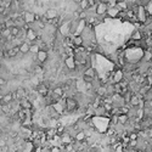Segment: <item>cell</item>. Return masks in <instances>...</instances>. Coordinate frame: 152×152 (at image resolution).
I'll use <instances>...</instances> for the list:
<instances>
[{
	"label": "cell",
	"mask_w": 152,
	"mask_h": 152,
	"mask_svg": "<svg viewBox=\"0 0 152 152\" xmlns=\"http://www.w3.org/2000/svg\"><path fill=\"white\" fill-rule=\"evenodd\" d=\"M78 106V102L73 98H67L66 99V108L68 111H74Z\"/></svg>",
	"instance_id": "cell-1"
},
{
	"label": "cell",
	"mask_w": 152,
	"mask_h": 152,
	"mask_svg": "<svg viewBox=\"0 0 152 152\" xmlns=\"http://www.w3.org/2000/svg\"><path fill=\"white\" fill-rule=\"evenodd\" d=\"M23 18H25L26 25H29V23H33L34 21L38 20V16L35 13H32V12H26L25 16H23Z\"/></svg>",
	"instance_id": "cell-2"
},
{
	"label": "cell",
	"mask_w": 152,
	"mask_h": 152,
	"mask_svg": "<svg viewBox=\"0 0 152 152\" xmlns=\"http://www.w3.org/2000/svg\"><path fill=\"white\" fill-rule=\"evenodd\" d=\"M18 52H20L18 46H12V47H9V49L4 52V55L6 56V57H15Z\"/></svg>",
	"instance_id": "cell-3"
},
{
	"label": "cell",
	"mask_w": 152,
	"mask_h": 152,
	"mask_svg": "<svg viewBox=\"0 0 152 152\" xmlns=\"http://www.w3.org/2000/svg\"><path fill=\"white\" fill-rule=\"evenodd\" d=\"M108 10V5L106 3H99L96 5V13L98 15H103V13H106Z\"/></svg>",
	"instance_id": "cell-4"
},
{
	"label": "cell",
	"mask_w": 152,
	"mask_h": 152,
	"mask_svg": "<svg viewBox=\"0 0 152 152\" xmlns=\"http://www.w3.org/2000/svg\"><path fill=\"white\" fill-rule=\"evenodd\" d=\"M38 93H39V95H40V96L46 98L47 94H49V88H47L46 85H44V84L39 85V88H38Z\"/></svg>",
	"instance_id": "cell-5"
},
{
	"label": "cell",
	"mask_w": 152,
	"mask_h": 152,
	"mask_svg": "<svg viewBox=\"0 0 152 152\" xmlns=\"http://www.w3.org/2000/svg\"><path fill=\"white\" fill-rule=\"evenodd\" d=\"M12 100H13V94H10V93L6 94L5 96L1 98V102H3L4 106H6V105H9V103H11Z\"/></svg>",
	"instance_id": "cell-6"
},
{
	"label": "cell",
	"mask_w": 152,
	"mask_h": 152,
	"mask_svg": "<svg viewBox=\"0 0 152 152\" xmlns=\"http://www.w3.org/2000/svg\"><path fill=\"white\" fill-rule=\"evenodd\" d=\"M38 60H39V62H40V63H43V62H45L46 61V59H47V52L45 51V50H39L38 51Z\"/></svg>",
	"instance_id": "cell-7"
},
{
	"label": "cell",
	"mask_w": 152,
	"mask_h": 152,
	"mask_svg": "<svg viewBox=\"0 0 152 152\" xmlns=\"http://www.w3.org/2000/svg\"><path fill=\"white\" fill-rule=\"evenodd\" d=\"M84 77L90 78V79H94V77H95V68H93V67L86 68V69L84 71Z\"/></svg>",
	"instance_id": "cell-8"
},
{
	"label": "cell",
	"mask_w": 152,
	"mask_h": 152,
	"mask_svg": "<svg viewBox=\"0 0 152 152\" xmlns=\"http://www.w3.org/2000/svg\"><path fill=\"white\" fill-rule=\"evenodd\" d=\"M29 43H27V42H25V43H22L20 46H18V50H20V52H22V54H27V52H29Z\"/></svg>",
	"instance_id": "cell-9"
},
{
	"label": "cell",
	"mask_w": 152,
	"mask_h": 152,
	"mask_svg": "<svg viewBox=\"0 0 152 152\" xmlns=\"http://www.w3.org/2000/svg\"><path fill=\"white\" fill-rule=\"evenodd\" d=\"M10 28V33H11V37H17L20 33H21V28L18 26H12V27H9Z\"/></svg>",
	"instance_id": "cell-10"
},
{
	"label": "cell",
	"mask_w": 152,
	"mask_h": 152,
	"mask_svg": "<svg viewBox=\"0 0 152 152\" xmlns=\"http://www.w3.org/2000/svg\"><path fill=\"white\" fill-rule=\"evenodd\" d=\"M66 65L68 66V68H71V69H73V68H76V66H77V63H76V61H74V57H67L66 59Z\"/></svg>",
	"instance_id": "cell-11"
},
{
	"label": "cell",
	"mask_w": 152,
	"mask_h": 152,
	"mask_svg": "<svg viewBox=\"0 0 152 152\" xmlns=\"http://www.w3.org/2000/svg\"><path fill=\"white\" fill-rule=\"evenodd\" d=\"M63 95V89H62V86H56L55 89H54V98L56 99H59L61 98Z\"/></svg>",
	"instance_id": "cell-12"
},
{
	"label": "cell",
	"mask_w": 152,
	"mask_h": 152,
	"mask_svg": "<svg viewBox=\"0 0 152 152\" xmlns=\"http://www.w3.org/2000/svg\"><path fill=\"white\" fill-rule=\"evenodd\" d=\"M35 38H37V34L34 33V30L28 28V30H27V39H28V40H30V42H34Z\"/></svg>",
	"instance_id": "cell-13"
},
{
	"label": "cell",
	"mask_w": 152,
	"mask_h": 152,
	"mask_svg": "<svg viewBox=\"0 0 152 152\" xmlns=\"http://www.w3.org/2000/svg\"><path fill=\"white\" fill-rule=\"evenodd\" d=\"M21 105L25 110H28V108L32 107V102L28 99H23V100H21Z\"/></svg>",
	"instance_id": "cell-14"
},
{
	"label": "cell",
	"mask_w": 152,
	"mask_h": 152,
	"mask_svg": "<svg viewBox=\"0 0 152 152\" xmlns=\"http://www.w3.org/2000/svg\"><path fill=\"white\" fill-rule=\"evenodd\" d=\"M122 79H123V73H122V71L116 72V74H115V82H116V84H117V83H121Z\"/></svg>",
	"instance_id": "cell-15"
},
{
	"label": "cell",
	"mask_w": 152,
	"mask_h": 152,
	"mask_svg": "<svg viewBox=\"0 0 152 152\" xmlns=\"http://www.w3.org/2000/svg\"><path fill=\"white\" fill-rule=\"evenodd\" d=\"M73 44L78 47V46H82V44H83V38L79 35V37H76L74 39H73Z\"/></svg>",
	"instance_id": "cell-16"
},
{
	"label": "cell",
	"mask_w": 152,
	"mask_h": 152,
	"mask_svg": "<svg viewBox=\"0 0 152 152\" xmlns=\"http://www.w3.org/2000/svg\"><path fill=\"white\" fill-rule=\"evenodd\" d=\"M139 102H140V99H139V96H131L130 103H131L133 106H138V105H139Z\"/></svg>",
	"instance_id": "cell-17"
},
{
	"label": "cell",
	"mask_w": 152,
	"mask_h": 152,
	"mask_svg": "<svg viewBox=\"0 0 152 152\" xmlns=\"http://www.w3.org/2000/svg\"><path fill=\"white\" fill-rule=\"evenodd\" d=\"M118 121L124 124V123L128 121V115H119V116H118Z\"/></svg>",
	"instance_id": "cell-18"
},
{
	"label": "cell",
	"mask_w": 152,
	"mask_h": 152,
	"mask_svg": "<svg viewBox=\"0 0 152 152\" xmlns=\"http://www.w3.org/2000/svg\"><path fill=\"white\" fill-rule=\"evenodd\" d=\"M81 7L85 11L88 7H89V3H88V0H81Z\"/></svg>",
	"instance_id": "cell-19"
},
{
	"label": "cell",
	"mask_w": 152,
	"mask_h": 152,
	"mask_svg": "<svg viewBox=\"0 0 152 152\" xmlns=\"http://www.w3.org/2000/svg\"><path fill=\"white\" fill-rule=\"evenodd\" d=\"M39 50H40V47H39L38 45H30V46H29V51H32V52L38 54Z\"/></svg>",
	"instance_id": "cell-20"
},
{
	"label": "cell",
	"mask_w": 152,
	"mask_h": 152,
	"mask_svg": "<svg viewBox=\"0 0 152 152\" xmlns=\"http://www.w3.org/2000/svg\"><path fill=\"white\" fill-rule=\"evenodd\" d=\"M131 39H133V40H140V39H141L140 32H135V33L131 35Z\"/></svg>",
	"instance_id": "cell-21"
},
{
	"label": "cell",
	"mask_w": 152,
	"mask_h": 152,
	"mask_svg": "<svg viewBox=\"0 0 152 152\" xmlns=\"http://www.w3.org/2000/svg\"><path fill=\"white\" fill-rule=\"evenodd\" d=\"M85 17H86V12H85V11L79 12V18H81V20H84Z\"/></svg>",
	"instance_id": "cell-22"
},
{
	"label": "cell",
	"mask_w": 152,
	"mask_h": 152,
	"mask_svg": "<svg viewBox=\"0 0 152 152\" xmlns=\"http://www.w3.org/2000/svg\"><path fill=\"white\" fill-rule=\"evenodd\" d=\"M5 84H6V79L1 77V78H0V86H3V85H5Z\"/></svg>",
	"instance_id": "cell-23"
},
{
	"label": "cell",
	"mask_w": 152,
	"mask_h": 152,
	"mask_svg": "<svg viewBox=\"0 0 152 152\" xmlns=\"http://www.w3.org/2000/svg\"><path fill=\"white\" fill-rule=\"evenodd\" d=\"M83 138H84V133H83V131L78 133V136H77V139H78V140H82Z\"/></svg>",
	"instance_id": "cell-24"
},
{
	"label": "cell",
	"mask_w": 152,
	"mask_h": 152,
	"mask_svg": "<svg viewBox=\"0 0 152 152\" xmlns=\"http://www.w3.org/2000/svg\"><path fill=\"white\" fill-rule=\"evenodd\" d=\"M98 94H100V95H102V96H103V94H105V89H103V88H101L100 90H98Z\"/></svg>",
	"instance_id": "cell-25"
},
{
	"label": "cell",
	"mask_w": 152,
	"mask_h": 152,
	"mask_svg": "<svg viewBox=\"0 0 152 152\" xmlns=\"http://www.w3.org/2000/svg\"><path fill=\"white\" fill-rule=\"evenodd\" d=\"M136 138H138V136H136V134H131V136H130L131 140H136Z\"/></svg>",
	"instance_id": "cell-26"
},
{
	"label": "cell",
	"mask_w": 152,
	"mask_h": 152,
	"mask_svg": "<svg viewBox=\"0 0 152 152\" xmlns=\"http://www.w3.org/2000/svg\"><path fill=\"white\" fill-rule=\"evenodd\" d=\"M4 6H1V5H0V15H1V13H4Z\"/></svg>",
	"instance_id": "cell-27"
},
{
	"label": "cell",
	"mask_w": 152,
	"mask_h": 152,
	"mask_svg": "<svg viewBox=\"0 0 152 152\" xmlns=\"http://www.w3.org/2000/svg\"><path fill=\"white\" fill-rule=\"evenodd\" d=\"M3 54H4V52H3L1 50H0V56H3Z\"/></svg>",
	"instance_id": "cell-28"
}]
</instances>
